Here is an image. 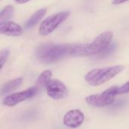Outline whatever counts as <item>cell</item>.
Segmentation results:
<instances>
[{
	"instance_id": "obj_1",
	"label": "cell",
	"mask_w": 129,
	"mask_h": 129,
	"mask_svg": "<svg viewBox=\"0 0 129 129\" xmlns=\"http://www.w3.org/2000/svg\"><path fill=\"white\" fill-rule=\"evenodd\" d=\"M79 45L65 44L56 45L52 43L43 44L36 49V54L39 60L44 63L57 62L68 56H76Z\"/></svg>"
},
{
	"instance_id": "obj_2",
	"label": "cell",
	"mask_w": 129,
	"mask_h": 129,
	"mask_svg": "<svg viewBox=\"0 0 129 129\" xmlns=\"http://www.w3.org/2000/svg\"><path fill=\"white\" fill-rule=\"evenodd\" d=\"M113 37V33L111 31L101 33L91 44L79 45L76 56H89L101 54L111 44Z\"/></svg>"
},
{
	"instance_id": "obj_3",
	"label": "cell",
	"mask_w": 129,
	"mask_h": 129,
	"mask_svg": "<svg viewBox=\"0 0 129 129\" xmlns=\"http://www.w3.org/2000/svg\"><path fill=\"white\" fill-rule=\"evenodd\" d=\"M123 70L124 67L120 65L93 69L86 74L85 79L89 85L92 86H98L110 81Z\"/></svg>"
},
{
	"instance_id": "obj_4",
	"label": "cell",
	"mask_w": 129,
	"mask_h": 129,
	"mask_svg": "<svg viewBox=\"0 0 129 129\" xmlns=\"http://www.w3.org/2000/svg\"><path fill=\"white\" fill-rule=\"evenodd\" d=\"M118 86H113L99 94H92L85 98V101L94 107H104L110 106L114 102L115 96L118 95Z\"/></svg>"
},
{
	"instance_id": "obj_5",
	"label": "cell",
	"mask_w": 129,
	"mask_h": 129,
	"mask_svg": "<svg viewBox=\"0 0 129 129\" xmlns=\"http://www.w3.org/2000/svg\"><path fill=\"white\" fill-rule=\"evenodd\" d=\"M70 16L69 11H62L54 14L44 20L39 26V34L42 36H48L54 32L60 25H61Z\"/></svg>"
},
{
	"instance_id": "obj_6",
	"label": "cell",
	"mask_w": 129,
	"mask_h": 129,
	"mask_svg": "<svg viewBox=\"0 0 129 129\" xmlns=\"http://www.w3.org/2000/svg\"><path fill=\"white\" fill-rule=\"evenodd\" d=\"M39 91V87H31L24 91L8 95L2 101V104L8 107H14L19 103L30 99L36 96Z\"/></svg>"
},
{
	"instance_id": "obj_7",
	"label": "cell",
	"mask_w": 129,
	"mask_h": 129,
	"mask_svg": "<svg viewBox=\"0 0 129 129\" xmlns=\"http://www.w3.org/2000/svg\"><path fill=\"white\" fill-rule=\"evenodd\" d=\"M45 88L47 94L54 100L65 98L69 94L67 86L61 81L57 79L51 80Z\"/></svg>"
},
{
	"instance_id": "obj_8",
	"label": "cell",
	"mask_w": 129,
	"mask_h": 129,
	"mask_svg": "<svg viewBox=\"0 0 129 129\" xmlns=\"http://www.w3.org/2000/svg\"><path fill=\"white\" fill-rule=\"evenodd\" d=\"M85 116L79 110H71L68 111L63 116V124L70 128H76L79 127L84 122Z\"/></svg>"
},
{
	"instance_id": "obj_9",
	"label": "cell",
	"mask_w": 129,
	"mask_h": 129,
	"mask_svg": "<svg viewBox=\"0 0 129 129\" xmlns=\"http://www.w3.org/2000/svg\"><path fill=\"white\" fill-rule=\"evenodd\" d=\"M0 33L9 36H19L23 33L22 27L14 22L6 21L0 23Z\"/></svg>"
},
{
	"instance_id": "obj_10",
	"label": "cell",
	"mask_w": 129,
	"mask_h": 129,
	"mask_svg": "<svg viewBox=\"0 0 129 129\" xmlns=\"http://www.w3.org/2000/svg\"><path fill=\"white\" fill-rule=\"evenodd\" d=\"M23 82L22 78H17L4 83L1 88V96H5L8 94L13 92L18 87L21 85Z\"/></svg>"
},
{
	"instance_id": "obj_11",
	"label": "cell",
	"mask_w": 129,
	"mask_h": 129,
	"mask_svg": "<svg viewBox=\"0 0 129 129\" xmlns=\"http://www.w3.org/2000/svg\"><path fill=\"white\" fill-rule=\"evenodd\" d=\"M46 11H47L46 8H41V9L38 10L37 11H36L29 17V19L26 22V23L24 25L25 29H30V28L33 27L36 24H37L40 21V20L44 17V15L45 14Z\"/></svg>"
},
{
	"instance_id": "obj_12",
	"label": "cell",
	"mask_w": 129,
	"mask_h": 129,
	"mask_svg": "<svg viewBox=\"0 0 129 129\" xmlns=\"http://www.w3.org/2000/svg\"><path fill=\"white\" fill-rule=\"evenodd\" d=\"M51 76H52V73L51 70H48L42 72L37 79V85H38L37 87L46 88L48 84L51 80Z\"/></svg>"
},
{
	"instance_id": "obj_13",
	"label": "cell",
	"mask_w": 129,
	"mask_h": 129,
	"mask_svg": "<svg viewBox=\"0 0 129 129\" xmlns=\"http://www.w3.org/2000/svg\"><path fill=\"white\" fill-rule=\"evenodd\" d=\"M14 13V7L11 5H8L1 11L0 14V23L6 21H9V19L12 17Z\"/></svg>"
},
{
	"instance_id": "obj_14",
	"label": "cell",
	"mask_w": 129,
	"mask_h": 129,
	"mask_svg": "<svg viewBox=\"0 0 129 129\" xmlns=\"http://www.w3.org/2000/svg\"><path fill=\"white\" fill-rule=\"evenodd\" d=\"M9 54H10V51L9 49L8 48H5V49H3L1 53H0V63H1V69L3 67L5 63L7 61L8 57H9Z\"/></svg>"
},
{
	"instance_id": "obj_15",
	"label": "cell",
	"mask_w": 129,
	"mask_h": 129,
	"mask_svg": "<svg viewBox=\"0 0 129 129\" xmlns=\"http://www.w3.org/2000/svg\"><path fill=\"white\" fill-rule=\"evenodd\" d=\"M116 48V44H110L107 48H105L101 54H99V56L101 57H105V56H108L109 54H110L111 53H113L114 51V50Z\"/></svg>"
},
{
	"instance_id": "obj_16",
	"label": "cell",
	"mask_w": 129,
	"mask_h": 129,
	"mask_svg": "<svg viewBox=\"0 0 129 129\" xmlns=\"http://www.w3.org/2000/svg\"><path fill=\"white\" fill-rule=\"evenodd\" d=\"M117 93L118 94H124L129 93V81L125 82L122 86H118L117 88Z\"/></svg>"
},
{
	"instance_id": "obj_17",
	"label": "cell",
	"mask_w": 129,
	"mask_h": 129,
	"mask_svg": "<svg viewBox=\"0 0 129 129\" xmlns=\"http://www.w3.org/2000/svg\"><path fill=\"white\" fill-rule=\"evenodd\" d=\"M128 1L129 0H113L112 3H113V5H120L124 2H126Z\"/></svg>"
},
{
	"instance_id": "obj_18",
	"label": "cell",
	"mask_w": 129,
	"mask_h": 129,
	"mask_svg": "<svg viewBox=\"0 0 129 129\" xmlns=\"http://www.w3.org/2000/svg\"><path fill=\"white\" fill-rule=\"evenodd\" d=\"M15 1H16V2H17L19 4H23V3H26L30 0H15Z\"/></svg>"
}]
</instances>
